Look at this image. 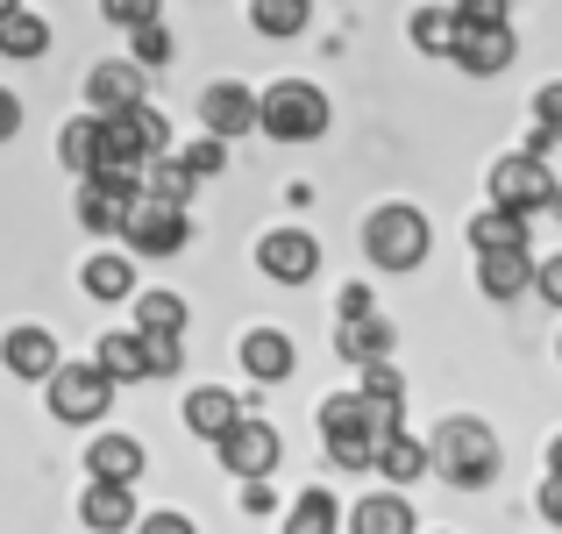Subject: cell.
<instances>
[{"mask_svg":"<svg viewBox=\"0 0 562 534\" xmlns=\"http://www.w3.org/2000/svg\"><path fill=\"white\" fill-rule=\"evenodd\" d=\"M257 271L278 278V286H306V278L321 271V243L306 229H271L257 243Z\"/></svg>","mask_w":562,"mask_h":534,"instance_id":"obj_9","label":"cell"},{"mask_svg":"<svg viewBox=\"0 0 562 534\" xmlns=\"http://www.w3.org/2000/svg\"><path fill=\"white\" fill-rule=\"evenodd\" d=\"M8 14H22V0H0V22H8Z\"/></svg>","mask_w":562,"mask_h":534,"instance_id":"obj_45","label":"cell"},{"mask_svg":"<svg viewBox=\"0 0 562 534\" xmlns=\"http://www.w3.org/2000/svg\"><path fill=\"white\" fill-rule=\"evenodd\" d=\"M122 235H128V249H136V257H179L186 235H192V221H186V207H165V200H143V192H136Z\"/></svg>","mask_w":562,"mask_h":534,"instance_id":"obj_8","label":"cell"},{"mask_svg":"<svg viewBox=\"0 0 562 534\" xmlns=\"http://www.w3.org/2000/svg\"><path fill=\"white\" fill-rule=\"evenodd\" d=\"M392 343H398V329L384 314H363V321H342V329H335V349H342V364H357V370L392 364Z\"/></svg>","mask_w":562,"mask_h":534,"instance_id":"obj_15","label":"cell"},{"mask_svg":"<svg viewBox=\"0 0 562 534\" xmlns=\"http://www.w3.org/2000/svg\"><path fill=\"white\" fill-rule=\"evenodd\" d=\"M128 43H136V57H128V65H136V71H150V65H171V51H179V43H171V29H165V22L136 29V36H128Z\"/></svg>","mask_w":562,"mask_h":534,"instance_id":"obj_35","label":"cell"},{"mask_svg":"<svg viewBox=\"0 0 562 534\" xmlns=\"http://www.w3.org/2000/svg\"><path fill=\"white\" fill-rule=\"evenodd\" d=\"M456 8H463V0H456Z\"/></svg>","mask_w":562,"mask_h":534,"instance_id":"obj_48","label":"cell"},{"mask_svg":"<svg viewBox=\"0 0 562 534\" xmlns=\"http://www.w3.org/2000/svg\"><path fill=\"white\" fill-rule=\"evenodd\" d=\"M363 314H378V307H371V286H342V321H363Z\"/></svg>","mask_w":562,"mask_h":534,"instance_id":"obj_41","label":"cell"},{"mask_svg":"<svg viewBox=\"0 0 562 534\" xmlns=\"http://www.w3.org/2000/svg\"><path fill=\"white\" fill-rule=\"evenodd\" d=\"M100 14H108L114 29H128V36H136V29L165 22V0H100Z\"/></svg>","mask_w":562,"mask_h":534,"instance_id":"obj_33","label":"cell"},{"mask_svg":"<svg viewBox=\"0 0 562 534\" xmlns=\"http://www.w3.org/2000/svg\"><path fill=\"white\" fill-rule=\"evenodd\" d=\"M14 136H22V100L0 86V143H14Z\"/></svg>","mask_w":562,"mask_h":534,"instance_id":"obj_39","label":"cell"},{"mask_svg":"<svg viewBox=\"0 0 562 534\" xmlns=\"http://www.w3.org/2000/svg\"><path fill=\"white\" fill-rule=\"evenodd\" d=\"M549 478H562V435L549 442Z\"/></svg>","mask_w":562,"mask_h":534,"instance_id":"obj_44","label":"cell"},{"mask_svg":"<svg viewBox=\"0 0 562 534\" xmlns=\"http://www.w3.org/2000/svg\"><path fill=\"white\" fill-rule=\"evenodd\" d=\"M79 286H86V300H136V264L122 257V249H93L86 257V271H79Z\"/></svg>","mask_w":562,"mask_h":534,"instance_id":"obj_21","label":"cell"},{"mask_svg":"<svg viewBox=\"0 0 562 534\" xmlns=\"http://www.w3.org/2000/svg\"><path fill=\"white\" fill-rule=\"evenodd\" d=\"M143 370H150V378H179V370H186V343H179V335H143Z\"/></svg>","mask_w":562,"mask_h":534,"instance_id":"obj_32","label":"cell"},{"mask_svg":"<svg viewBox=\"0 0 562 534\" xmlns=\"http://www.w3.org/2000/svg\"><path fill=\"white\" fill-rule=\"evenodd\" d=\"M506 8H513V0H463L456 14H506Z\"/></svg>","mask_w":562,"mask_h":534,"instance_id":"obj_43","label":"cell"},{"mask_svg":"<svg viewBox=\"0 0 562 534\" xmlns=\"http://www.w3.org/2000/svg\"><path fill=\"white\" fill-rule=\"evenodd\" d=\"M456 65L470 71V79H492V71H506L513 57H520V36H513L506 14H463L456 22Z\"/></svg>","mask_w":562,"mask_h":534,"instance_id":"obj_5","label":"cell"},{"mask_svg":"<svg viewBox=\"0 0 562 534\" xmlns=\"http://www.w3.org/2000/svg\"><path fill=\"white\" fill-rule=\"evenodd\" d=\"M200 122H206V136H214V143L249 136V129H257V93H249L243 79H214L200 93Z\"/></svg>","mask_w":562,"mask_h":534,"instance_id":"obj_10","label":"cell"},{"mask_svg":"<svg viewBox=\"0 0 562 534\" xmlns=\"http://www.w3.org/2000/svg\"><path fill=\"white\" fill-rule=\"evenodd\" d=\"M292 364H300V349H292L285 329H249V335H243V370H249L257 385H285Z\"/></svg>","mask_w":562,"mask_h":534,"instance_id":"obj_16","label":"cell"},{"mask_svg":"<svg viewBox=\"0 0 562 534\" xmlns=\"http://www.w3.org/2000/svg\"><path fill=\"white\" fill-rule=\"evenodd\" d=\"M535 507H541V521H549V527H562V478H541V499H535Z\"/></svg>","mask_w":562,"mask_h":534,"instance_id":"obj_40","label":"cell"},{"mask_svg":"<svg viewBox=\"0 0 562 534\" xmlns=\"http://www.w3.org/2000/svg\"><path fill=\"white\" fill-rule=\"evenodd\" d=\"M456 22H463L456 8H420V14L406 22L413 51H420V57H449V51H456Z\"/></svg>","mask_w":562,"mask_h":534,"instance_id":"obj_28","label":"cell"},{"mask_svg":"<svg viewBox=\"0 0 562 534\" xmlns=\"http://www.w3.org/2000/svg\"><path fill=\"white\" fill-rule=\"evenodd\" d=\"M214 449H221V464H228V478L257 485V478H271V470H278L285 442H278V427H271V421H249V413H243V421H235L228 435L214 442Z\"/></svg>","mask_w":562,"mask_h":534,"instance_id":"obj_7","label":"cell"},{"mask_svg":"<svg viewBox=\"0 0 562 534\" xmlns=\"http://www.w3.org/2000/svg\"><path fill=\"white\" fill-rule=\"evenodd\" d=\"M249 22H257V36L285 43V36H300V29L314 22V0H249Z\"/></svg>","mask_w":562,"mask_h":534,"instance_id":"obj_27","label":"cell"},{"mask_svg":"<svg viewBox=\"0 0 562 534\" xmlns=\"http://www.w3.org/2000/svg\"><path fill=\"white\" fill-rule=\"evenodd\" d=\"M271 478H257V485H243V513H271Z\"/></svg>","mask_w":562,"mask_h":534,"instance_id":"obj_42","label":"cell"},{"mask_svg":"<svg viewBox=\"0 0 562 534\" xmlns=\"http://www.w3.org/2000/svg\"><path fill=\"white\" fill-rule=\"evenodd\" d=\"M186 165V178L192 186H200V178H214L221 165H228V143H214V136H200V143H186V151H171Z\"/></svg>","mask_w":562,"mask_h":534,"instance_id":"obj_34","label":"cell"},{"mask_svg":"<svg viewBox=\"0 0 562 534\" xmlns=\"http://www.w3.org/2000/svg\"><path fill=\"white\" fill-rule=\"evenodd\" d=\"M492 207H506V214H535V207H549V192H555V178H549V165L541 157H527V151H513V157H498L492 165Z\"/></svg>","mask_w":562,"mask_h":534,"instance_id":"obj_6","label":"cell"},{"mask_svg":"<svg viewBox=\"0 0 562 534\" xmlns=\"http://www.w3.org/2000/svg\"><path fill=\"white\" fill-rule=\"evenodd\" d=\"M136 534H200V527H192L186 513H171V507H165V513H143V521H136Z\"/></svg>","mask_w":562,"mask_h":534,"instance_id":"obj_37","label":"cell"},{"mask_svg":"<svg viewBox=\"0 0 562 534\" xmlns=\"http://www.w3.org/2000/svg\"><path fill=\"white\" fill-rule=\"evenodd\" d=\"M186 192H192V178L179 157H157V165H143V200H165V207H186Z\"/></svg>","mask_w":562,"mask_h":534,"instance_id":"obj_31","label":"cell"},{"mask_svg":"<svg viewBox=\"0 0 562 534\" xmlns=\"http://www.w3.org/2000/svg\"><path fill=\"white\" fill-rule=\"evenodd\" d=\"M43 51H50V22H43V14H8V22H0V57H22V65H29V57H43Z\"/></svg>","mask_w":562,"mask_h":534,"instance_id":"obj_30","label":"cell"},{"mask_svg":"<svg viewBox=\"0 0 562 534\" xmlns=\"http://www.w3.org/2000/svg\"><path fill=\"white\" fill-rule=\"evenodd\" d=\"M93 364H100V378H108V385H136V378H150V370H143V335H136V329L100 335Z\"/></svg>","mask_w":562,"mask_h":534,"instance_id":"obj_22","label":"cell"},{"mask_svg":"<svg viewBox=\"0 0 562 534\" xmlns=\"http://www.w3.org/2000/svg\"><path fill=\"white\" fill-rule=\"evenodd\" d=\"M43 392H50V413H57L65 427H100L122 385H108V378H100V364H57Z\"/></svg>","mask_w":562,"mask_h":534,"instance_id":"obj_4","label":"cell"},{"mask_svg":"<svg viewBox=\"0 0 562 534\" xmlns=\"http://www.w3.org/2000/svg\"><path fill=\"white\" fill-rule=\"evenodd\" d=\"M0 364H8L22 385H50V370L65 364V356H57L50 329H8V335H0Z\"/></svg>","mask_w":562,"mask_h":534,"instance_id":"obj_11","label":"cell"},{"mask_svg":"<svg viewBox=\"0 0 562 534\" xmlns=\"http://www.w3.org/2000/svg\"><path fill=\"white\" fill-rule=\"evenodd\" d=\"M535 286V257L527 249H492V257H477V292L484 300H520V292Z\"/></svg>","mask_w":562,"mask_h":534,"instance_id":"obj_19","label":"cell"},{"mask_svg":"<svg viewBox=\"0 0 562 534\" xmlns=\"http://www.w3.org/2000/svg\"><path fill=\"white\" fill-rule=\"evenodd\" d=\"M257 129L278 143L328 136V93L314 79H271V93H257Z\"/></svg>","mask_w":562,"mask_h":534,"instance_id":"obj_2","label":"cell"},{"mask_svg":"<svg viewBox=\"0 0 562 534\" xmlns=\"http://www.w3.org/2000/svg\"><path fill=\"white\" fill-rule=\"evenodd\" d=\"M363 257H371L378 271H420V257H427V214H420V207H406V200L378 207V214L363 221Z\"/></svg>","mask_w":562,"mask_h":534,"instance_id":"obj_3","label":"cell"},{"mask_svg":"<svg viewBox=\"0 0 562 534\" xmlns=\"http://www.w3.org/2000/svg\"><path fill=\"white\" fill-rule=\"evenodd\" d=\"M86 100H93L100 122H114V114L143 108V71L136 65H93L86 71Z\"/></svg>","mask_w":562,"mask_h":534,"instance_id":"obj_14","label":"cell"},{"mask_svg":"<svg viewBox=\"0 0 562 534\" xmlns=\"http://www.w3.org/2000/svg\"><path fill=\"white\" fill-rule=\"evenodd\" d=\"M555 356H562V343H555Z\"/></svg>","mask_w":562,"mask_h":534,"instance_id":"obj_47","label":"cell"},{"mask_svg":"<svg viewBox=\"0 0 562 534\" xmlns=\"http://www.w3.org/2000/svg\"><path fill=\"white\" fill-rule=\"evenodd\" d=\"M143 442L136 435H93L86 442V470H93V485H128L136 492V478H143Z\"/></svg>","mask_w":562,"mask_h":534,"instance_id":"obj_13","label":"cell"},{"mask_svg":"<svg viewBox=\"0 0 562 534\" xmlns=\"http://www.w3.org/2000/svg\"><path fill=\"white\" fill-rule=\"evenodd\" d=\"M535 292L549 307H562V257H549V264H535Z\"/></svg>","mask_w":562,"mask_h":534,"instance_id":"obj_38","label":"cell"},{"mask_svg":"<svg viewBox=\"0 0 562 534\" xmlns=\"http://www.w3.org/2000/svg\"><path fill=\"white\" fill-rule=\"evenodd\" d=\"M136 335H186V300L179 292H136Z\"/></svg>","mask_w":562,"mask_h":534,"instance_id":"obj_29","label":"cell"},{"mask_svg":"<svg viewBox=\"0 0 562 534\" xmlns=\"http://www.w3.org/2000/svg\"><path fill=\"white\" fill-rule=\"evenodd\" d=\"M427 470H441L456 492H484V485L506 470V449H498V435L477 413H449V421L427 435Z\"/></svg>","mask_w":562,"mask_h":534,"instance_id":"obj_1","label":"cell"},{"mask_svg":"<svg viewBox=\"0 0 562 534\" xmlns=\"http://www.w3.org/2000/svg\"><path fill=\"white\" fill-rule=\"evenodd\" d=\"M335 527H342L335 492H328V485H306V492L292 499V513H285V534H335Z\"/></svg>","mask_w":562,"mask_h":534,"instance_id":"obj_25","label":"cell"},{"mask_svg":"<svg viewBox=\"0 0 562 534\" xmlns=\"http://www.w3.org/2000/svg\"><path fill=\"white\" fill-rule=\"evenodd\" d=\"M371 470H384V485H392V492H398V485H413V478H427V442L398 427V435L378 442V464Z\"/></svg>","mask_w":562,"mask_h":534,"instance_id":"obj_23","label":"cell"},{"mask_svg":"<svg viewBox=\"0 0 562 534\" xmlns=\"http://www.w3.org/2000/svg\"><path fill=\"white\" fill-rule=\"evenodd\" d=\"M57 157H65L71 171H93L100 157H108V129H100V114H79V122H65V136H57Z\"/></svg>","mask_w":562,"mask_h":534,"instance_id":"obj_24","label":"cell"},{"mask_svg":"<svg viewBox=\"0 0 562 534\" xmlns=\"http://www.w3.org/2000/svg\"><path fill=\"white\" fill-rule=\"evenodd\" d=\"M349 534H420L413 521V499L406 492H371L349 507Z\"/></svg>","mask_w":562,"mask_h":534,"instance_id":"obj_20","label":"cell"},{"mask_svg":"<svg viewBox=\"0 0 562 534\" xmlns=\"http://www.w3.org/2000/svg\"><path fill=\"white\" fill-rule=\"evenodd\" d=\"M79 521L93 534H128L143 513H136V492H128V485H86L79 492Z\"/></svg>","mask_w":562,"mask_h":534,"instance_id":"obj_18","label":"cell"},{"mask_svg":"<svg viewBox=\"0 0 562 534\" xmlns=\"http://www.w3.org/2000/svg\"><path fill=\"white\" fill-rule=\"evenodd\" d=\"M470 243H477V257H492V249H527V221L506 214V207H484V214H470Z\"/></svg>","mask_w":562,"mask_h":534,"instance_id":"obj_26","label":"cell"},{"mask_svg":"<svg viewBox=\"0 0 562 534\" xmlns=\"http://www.w3.org/2000/svg\"><path fill=\"white\" fill-rule=\"evenodd\" d=\"M535 129H541L549 143H562V79H549V86L535 93Z\"/></svg>","mask_w":562,"mask_h":534,"instance_id":"obj_36","label":"cell"},{"mask_svg":"<svg viewBox=\"0 0 562 534\" xmlns=\"http://www.w3.org/2000/svg\"><path fill=\"white\" fill-rule=\"evenodd\" d=\"M549 207H555V214H562V186H555V192H549Z\"/></svg>","mask_w":562,"mask_h":534,"instance_id":"obj_46","label":"cell"},{"mask_svg":"<svg viewBox=\"0 0 562 534\" xmlns=\"http://www.w3.org/2000/svg\"><path fill=\"white\" fill-rule=\"evenodd\" d=\"M235 421H243V399H235L228 385H192V392H186V427L200 442H221Z\"/></svg>","mask_w":562,"mask_h":534,"instance_id":"obj_17","label":"cell"},{"mask_svg":"<svg viewBox=\"0 0 562 534\" xmlns=\"http://www.w3.org/2000/svg\"><path fill=\"white\" fill-rule=\"evenodd\" d=\"M357 399L371 407V427H378V442L406 427V378H398L392 364H371V370H363V378H357Z\"/></svg>","mask_w":562,"mask_h":534,"instance_id":"obj_12","label":"cell"}]
</instances>
